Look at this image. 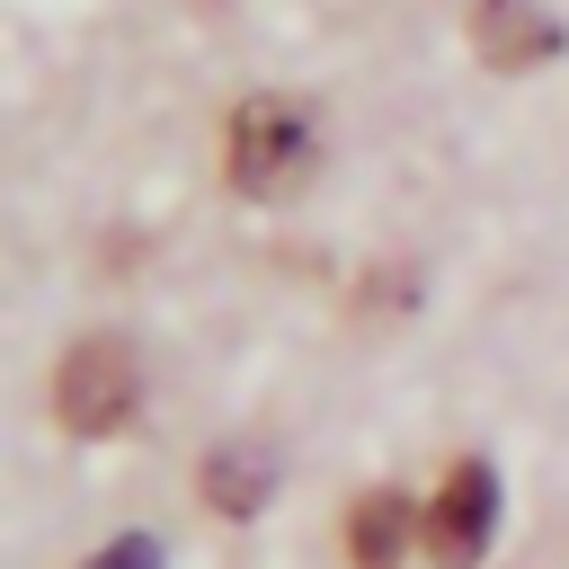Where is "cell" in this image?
Instances as JSON below:
<instances>
[{
	"instance_id": "obj_3",
	"label": "cell",
	"mask_w": 569,
	"mask_h": 569,
	"mask_svg": "<svg viewBox=\"0 0 569 569\" xmlns=\"http://www.w3.org/2000/svg\"><path fill=\"white\" fill-rule=\"evenodd\" d=\"M489 525H498V471L489 462H453L445 471V489L427 498V516H418V533H427V551L436 560H480L489 551Z\"/></svg>"
},
{
	"instance_id": "obj_7",
	"label": "cell",
	"mask_w": 569,
	"mask_h": 569,
	"mask_svg": "<svg viewBox=\"0 0 569 569\" xmlns=\"http://www.w3.org/2000/svg\"><path fill=\"white\" fill-rule=\"evenodd\" d=\"M89 569H160V542H151V533H116Z\"/></svg>"
},
{
	"instance_id": "obj_1",
	"label": "cell",
	"mask_w": 569,
	"mask_h": 569,
	"mask_svg": "<svg viewBox=\"0 0 569 569\" xmlns=\"http://www.w3.org/2000/svg\"><path fill=\"white\" fill-rule=\"evenodd\" d=\"M311 160H320V142H311V116L293 107V98H240L231 107V142H222V169H231V187L240 196H293L302 178H311Z\"/></svg>"
},
{
	"instance_id": "obj_5",
	"label": "cell",
	"mask_w": 569,
	"mask_h": 569,
	"mask_svg": "<svg viewBox=\"0 0 569 569\" xmlns=\"http://www.w3.org/2000/svg\"><path fill=\"white\" fill-rule=\"evenodd\" d=\"M409 498L400 489H373V498H356L347 507V560H365V569H382V560H400V542H409Z\"/></svg>"
},
{
	"instance_id": "obj_4",
	"label": "cell",
	"mask_w": 569,
	"mask_h": 569,
	"mask_svg": "<svg viewBox=\"0 0 569 569\" xmlns=\"http://www.w3.org/2000/svg\"><path fill=\"white\" fill-rule=\"evenodd\" d=\"M471 44H480L489 71H533V62H551L569 36H560V18H551L542 0H471Z\"/></svg>"
},
{
	"instance_id": "obj_6",
	"label": "cell",
	"mask_w": 569,
	"mask_h": 569,
	"mask_svg": "<svg viewBox=\"0 0 569 569\" xmlns=\"http://www.w3.org/2000/svg\"><path fill=\"white\" fill-rule=\"evenodd\" d=\"M204 507H213V516H258V507H267V453H258V445L204 453Z\"/></svg>"
},
{
	"instance_id": "obj_2",
	"label": "cell",
	"mask_w": 569,
	"mask_h": 569,
	"mask_svg": "<svg viewBox=\"0 0 569 569\" xmlns=\"http://www.w3.org/2000/svg\"><path fill=\"white\" fill-rule=\"evenodd\" d=\"M142 400V373H133V347L124 338H71L62 365H53V418L71 436H116Z\"/></svg>"
}]
</instances>
